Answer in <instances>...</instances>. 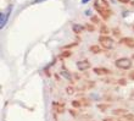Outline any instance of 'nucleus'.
I'll list each match as a JSON object with an SVG mask.
<instances>
[{"label":"nucleus","mask_w":134,"mask_h":121,"mask_svg":"<svg viewBox=\"0 0 134 121\" xmlns=\"http://www.w3.org/2000/svg\"><path fill=\"white\" fill-rule=\"evenodd\" d=\"M121 44H124L128 48H134V38H131V37H122L120 39Z\"/></svg>","instance_id":"39448f33"},{"label":"nucleus","mask_w":134,"mask_h":121,"mask_svg":"<svg viewBox=\"0 0 134 121\" xmlns=\"http://www.w3.org/2000/svg\"><path fill=\"white\" fill-rule=\"evenodd\" d=\"M93 71H94V73H96L98 76H106V75H111V73H112L111 70L105 69V67H94Z\"/></svg>","instance_id":"20e7f679"},{"label":"nucleus","mask_w":134,"mask_h":121,"mask_svg":"<svg viewBox=\"0 0 134 121\" xmlns=\"http://www.w3.org/2000/svg\"><path fill=\"white\" fill-rule=\"evenodd\" d=\"M89 50H90V53L93 54H101L102 53V49H101V46L98 45V44H94V45H90L89 46Z\"/></svg>","instance_id":"0eeeda50"},{"label":"nucleus","mask_w":134,"mask_h":121,"mask_svg":"<svg viewBox=\"0 0 134 121\" xmlns=\"http://www.w3.org/2000/svg\"><path fill=\"white\" fill-rule=\"evenodd\" d=\"M60 73H61V76H64V77H65V78H67V80H68V81H71V82H72V83H73V80H72V75H71V73H70V72H68V71H67V70H65V69H62V70H61V72H60Z\"/></svg>","instance_id":"1a4fd4ad"},{"label":"nucleus","mask_w":134,"mask_h":121,"mask_svg":"<svg viewBox=\"0 0 134 121\" xmlns=\"http://www.w3.org/2000/svg\"><path fill=\"white\" fill-rule=\"evenodd\" d=\"M104 121H115V120L111 118H106V119H104Z\"/></svg>","instance_id":"a878e982"},{"label":"nucleus","mask_w":134,"mask_h":121,"mask_svg":"<svg viewBox=\"0 0 134 121\" xmlns=\"http://www.w3.org/2000/svg\"><path fill=\"white\" fill-rule=\"evenodd\" d=\"M98 108H99L100 110H101V113H105V111L110 108V104H104V103L98 104Z\"/></svg>","instance_id":"9b49d317"},{"label":"nucleus","mask_w":134,"mask_h":121,"mask_svg":"<svg viewBox=\"0 0 134 121\" xmlns=\"http://www.w3.org/2000/svg\"><path fill=\"white\" fill-rule=\"evenodd\" d=\"M81 103H82V105H84V107H89V105H92L90 100H89V99H85V98L81 100Z\"/></svg>","instance_id":"dca6fc26"},{"label":"nucleus","mask_w":134,"mask_h":121,"mask_svg":"<svg viewBox=\"0 0 134 121\" xmlns=\"http://www.w3.org/2000/svg\"><path fill=\"white\" fill-rule=\"evenodd\" d=\"M118 85L126 86V85H127V82H126V80H124V78H121V80H118Z\"/></svg>","instance_id":"aec40b11"},{"label":"nucleus","mask_w":134,"mask_h":121,"mask_svg":"<svg viewBox=\"0 0 134 121\" xmlns=\"http://www.w3.org/2000/svg\"><path fill=\"white\" fill-rule=\"evenodd\" d=\"M87 29H88V31H90V32H93V31H94V29H95V27H94V25H87Z\"/></svg>","instance_id":"6ab92c4d"},{"label":"nucleus","mask_w":134,"mask_h":121,"mask_svg":"<svg viewBox=\"0 0 134 121\" xmlns=\"http://www.w3.org/2000/svg\"><path fill=\"white\" fill-rule=\"evenodd\" d=\"M99 43H101V46L104 49H112L115 46V42L111 37L109 36H100L99 37Z\"/></svg>","instance_id":"f03ea898"},{"label":"nucleus","mask_w":134,"mask_h":121,"mask_svg":"<svg viewBox=\"0 0 134 121\" xmlns=\"http://www.w3.org/2000/svg\"><path fill=\"white\" fill-rule=\"evenodd\" d=\"M132 59H133V60H134V54H133V55H132Z\"/></svg>","instance_id":"cd10ccee"},{"label":"nucleus","mask_w":134,"mask_h":121,"mask_svg":"<svg viewBox=\"0 0 134 121\" xmlns=\"http://www.w3.org/2000/svg\"><path fill=\"white\" fill-rule=\"evenodd\" d=\"M113 115H116V116H126V115L128 114V110L127 109H123V108H118V109H115V110L112 111Z\"/></svg>","instance_id":"423d86ee"},{"label":"nucleus","mask_w":134,"mask_h":121,"mask_svg":"<svg viewBox=\"0 0 134 121\" xmlns=\"http://www.w3.org/2000/svg\"><path fill=\"white\" fill-rule=\"evenodd\" d=\"M111 32L113 33V36L115 37H118V38L121 39V31H120V28H117V27L116 28H112L111 29Z\"/></svg>","instance_id":"ddd939ff"},{"label":"nucleus","mask_w":134,"mask_h":121,"mask_svg":"<svg viewBox=\"0 0 134 121\" xmlns=\"http://www.w3.org/2000/svg\"><path fill=\"white\" fill-rule=\"evenodd\" d=\"M72 107L73 108H81L82 107L81 100H72Z\"/></svg>","instance_id":"2eb2a0df"},{"label":"nucleus","mask_w":134,"mask_h":121,"mask_svg":"<svg viewBox=\"0 0 134 121\" xmlns=\"http://www.w3.org/2000/svg\"><path fill=\"white\" fill-rule=\"evenodd\" d=\"M72 29H73V32L76 33V34H79V33H82V31H83V26L78 25V23H73L72 25Z\"/></svg>","instance_id":"9d476101"},{"label":"nucleus","mask_w":134,"mask_h":121,"mask_svg":"<svg viewBox=\"0 0 134 121\" xmlns=\"http://www.w3.org/2000/svg\"><path fill=\"white\" fill-rule=\"evenodd\" d=\"M71 55H72V51H70V50H66V51H62L61 53V59H66V57H70Z\"/></svg>","instance_id":"f8f14e48"},{"label":"nucleus","mask_w":134,"mask_h":121,"mask_svg":"<svg viewBox=\"0 0 134 121\" xmlns=\"http://www.w3.org/2000/svg\"><path fill=\"white\" fill-rule=\"evenodd\" d=\"M128 77H129L131 80H133V81H134V70H133V71H131L129 73H128Z\"/></svg>","instance_id":"412c9836"},{"label":"nucleus","mask_w":134,"mask_h":121,"mask_svg":"<svg viewBox=\"0 0 134 121\" xmlns=\"http://www.w3.org/2000/svg\"><path fill=\"white\" fill-rule=\"evenodd\" d=\"M110 32H111V31H110L109 27H107L105 23H101V26H100V33H101V36H107Z\"/></svg>","instance_id":"6e6552de"},{"label":"nucleus","mask_w":134,"mask_h":121,"mask_svg":"<svg viewBox=\"0 0 134 121\" xmlns=\"http://www.w3.org/2000/svg\"><path fill=\"white\" fill-rule=\"evenodd\" d=\"M76 65H77V69L79 71H85V70L90 69V66H92V64L89 62V60H79V61H77Z\"/></svg>","instance_id":"7ed1b4c3"},{"label":"nucleus","mask_w":134,"mask_h":121,"mask_svg":"<svg viewBox=\"0 0 134 121\" xmlns=\"http://www.w3.org/2000/svg\"><path fill=\"white\" fill-rule=\"evenodd\" d=\"M78 43H72V44H70V45H66L65 48H72V46H76Z\"/></svg>","instance_id":"4be33fe9"},{"label":"nucleus","mask_w":134,"mask_h":121,"mask_svg":"<svg viewBox=\"0 0 134 121\" xmlns=\"http://www.w3.org/2000/svg\"><path fill=\"white\" fill-rule=\"evenodd\" d=\"M92 22H94V23H100V20L98 16H92Z\"/></svg>","instance_id":"a211bd4d"},{"label":"nucleus","mask_w":134,"mask_h":121,"mask_svg":"<svg viewBox=\"0 0 134 121\" xmlns=\"http://www.w3.org/2000/svg\"><path fill=\"white\" fill-rule=\"evenodd\" d=\"M115 65L120 70H129L132 67L133 62H132V60L129 57H120V59H117L115 61Z\"/></svg>","instance_id":"f257e3e1"},{"label":"nucleus","mask_w":134,"mask_h":121,"mask_svg":"<svg viewBox=\"0 0 134 121\" xmlns=\"http://www.w3.org/2000/svg\"><path fill=\"white\" fill-rule=\"evenodd\" d=\"M123 119H126V120H128V121H134V115L128 113L126 116H123Z\"/></svg>","instance_id":"f3484780"},{"label":"nucleus","mask_w":134,"mask_h":121,"mask_svg":"<svg viewBox=\"0 0 134 121\" xmlns=\"http://www.w3.org/2000/svg\"><path fill=\"white\" fill-rule=\"evenodd\" d=\"M129 98H131L132 100H134V91H132V92H131V96H129Z\"/></svg>","instance_id":"393cba45"},{"label":"nucleus","mask_w":134,"mask_h":121,"mask_svg":"<svg viewBox=\"0 0 134 121\" xmlns=\"http://www.w3.org/2000/svg\"><path fill=\"white\" fill-rule=\"evenodd\" d=\"M70 114L73 115V116H76V115H77V113H76V110H72V109H71V110H70Z\"/></svg>","instance_id":"5701e85b"},{"label":"nucleus","mask_w":134,"mask_h":121,"mask_svg":"<svg viewBox=\"0 0 134 121\" xmlns=\"http://www.w3.org/2000/svg\"><path fill=\"white\" fill-rule=\"evenodd\" d=\"M66 93L68 94V96H72V94H74V93H76V89H74L73 87L68 86V87L66 88Z\"/></svg>","instance_id":"4468645a"},{"label":"nucleus","mask_w":134,"mask_h":121,"mask_svg":"<svg viewBox=\"0 0 134 121\" xmlns=\"http://www.w3.org/2000/svg\"><path fill=\"white\" fill-rule=\"evenodd\" d=\"M87 1H89V0H83V4H84V3H87Z\"/></svg>","instance_id":"bb28decb"},{"label":"nucleus","mask_w":134,"mask_h":121,"mask_svg":"<svg viewBox=\"0 0 134 121\" xmlns=\"http://www.w3.org/2000/svg\"><path fill=\"white\" fill-rule=\"evenodd\" d=\"M121 3H123V4H129L131 3V0H120Z\"/></svg>","instance_id":"b1692460"},{"label":"nucleus","mask_w":134,"mask_h":121,"mask_svg":"<svg viewBox=\"0 0 134 121\" xmlns=\"http://www.w3.org/2000/svg\"><path fill=\"white\" fill-rule=\"evenodd\" d=\"M133 29H134V25H133Z\"/></svg>","instance_id":"c85d7f7f"}]
</instances>
